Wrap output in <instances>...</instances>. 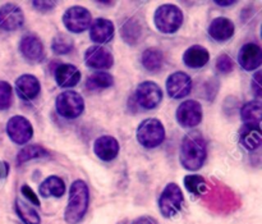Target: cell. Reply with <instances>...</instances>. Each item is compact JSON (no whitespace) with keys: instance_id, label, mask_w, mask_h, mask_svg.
<instances>
[{"instance_id":"34","label":"cell","mask_w":262,"mask_h":224,"mask_svg":"<svg viewBox=\"0 0 262 224\" xmlns=\"http://www.w3.org/2000/svg\"><path fill=\"white\" fill-rule=\"evenodd\" d=\"M20 191H22L23 196L27 199V202L35 205V207H40V200H38L37 195H36V192L33 191L28 185H23V186L20 187Z\"/></svg>"},{"instance_id":"25","label":"cell","mask_w":262,"mask_h":224,"mask_svg":"<svg viewBox=\"0 0 262 224\" xmlns=\"http://www.w3.org/2000/svg\"><path fill=\"white\" fill-rule=\"evenodd\" d=\"M261 114H262V104L260 100H253L248 101L243 105L241 109V117L247 125H258L261 123Z\"/></svg>"},{"instance_id":"20","label":"cell","mask_w":262,"mask_h":224,"mask_svg":"<svg viewBox=\"0 0 262 224\" xmlns=\"http://www.w3.org/2000/svg\"><path fill=\"white\" fill-rule=\"evenodd\" d=\"M55 81L63 89H71L78 85L79 79H81V72L73 64L64 63L60 64L55 68Z\"/></svg>"},{"instance_id":"37","label":"cell","mask_w":262,"mask_h":224,"mask_svg":"<svg viewBox=\"0 0 262 224\" xmlns=\"http://www.w3.org/2000/svg\"><path fill=\"white\" fill-rule=\"evenodd\" d=\"M132 224H156V220L150 217H140L136 220H133Z\"/></svg>"},{"instance_id":"38","label":"cell","mask_w":262,"mask_h":224,"mask_svg":"<svg viewBox=\"0 0 262 224\" xmlns=\"http://www.w3.org/2000/svg\"><path fill=\"white\" fill-rule=\"evenodd\" d=\"M9 173V164L5 161H0V179L5 178Z\"/></svg>"},{"instance_id":"22","label":"cell","mask_w":262,"mask_h":224,"mask_svg":"<svg viewBox=\"0 0 262 224\" xmlns=\"http://www.w3.org/2000/svg\"><path fill=\"white\" fill-rule=\"evenodd\" d=\"M209 50L201 45H192L183 54L184 64L189 68H202L209 63Z\"/></svg>"},{"instance_id":"35","label":"cell","mask_w":262,"mask_h":224,"mask_svg":"<svg viewBox=\"0 0 262 224\" xmlns=\"http://www.w3.org/2000/svg\"><path fill=\"white\" fill-rule=\"evenodd\" d=\"M251 86H252V90L253 92H255L256 96L260 99L262 96V86H261V72L257 71L255 73V76H253V79H252V84H251Z\"/></svg>"},{"instance_id":"13","label":"cell","mask_w":262,"mask_h":224,"mask_svg":"<svg viewBox=\"0 0 262 224\" xmlns=\"http://www.w3.org/2000/svg\"><path fill=\"white\" fill-rule=\"evenodd\" d=\"M25 23V14L18 5L8 3L0 7V28L4 31L19 30Z\"/></svg>"},{"instance_id":"8","label":"cell","mask_w":262,"mask_h":224,"mask_svg":"<svg viewBox=\"0 0 262 224\" xmlns=\"http://www.w3.org/2000/svg\"><path fill=\"white\" fill-rule=\"evenodd\" d=\"M7 133L14 144L25 145L32 138L33 127L30 120L23 115H14L8 120Z\"/></svg>"},{"instance_id":"2","label":"cell","mask_w":262,"mask_h":224,"mask_svg":"<svg viewBox=\"0 0 262 224\" xmlns=\"http://www.w3.org/2000/svg\"><path fill=\"white\" fill-rule=\"evenodd\" d=\"M90 190L81 179H77L69 189V199L67 204L64 219L69 224H77L83 219L89 209Z\"/></svg>"},{"instance_id":"6","label":"cell","mask_w":262,"mask_h":224,"mask_svg":"<svg viewBox=\"0 0 262 224\" xmlns=\"http://www.w3.org/2000/svg\"><path fill=\"white\" fill-rule=\"evenodd\" d=\"M183 201L184 196L181 187L177 184H169L159 199V209L164 217L171 218L181 212Z\"/></svg>"},{"instance_id":"28","label":"cell","mask_w":262,"mask_h":224,"mask_svg":"<svg viewBox=\"0 0 262 224\" xmlns=\"http://www.w3.org/2000/svg\"><path fill=\"white\" fill-rule=\"evenodd\" d=\"M114 85V77L107 72H96L87 79V87L90 90H102Z\"/></svg>"},{"instance_id":"27","label":"cell","mask_w":262,"mask_h":224,"mask_svg":"<svg viewBox=\"0 0 262 224\" xmlns=\"http://www.w3.org/2000/svg\"><path fill=\"white\" fill-rule=\"evenodd\" d=\"M48 155L49 151L41 145H27L18 153L17 163L20 166V164H25L33 159H41Z\"/></svg>"},{"instance_id":"26","label":"cell","mask_w":262,"mask_h":224,"mask_svg":"<svg viewBox=\"0 0 262 224\" xmlns=\"http://www.w3.org/2000/svg\"><path fill=\"white\" fill-rule=\"evenodd\" d=\"M141 62H142V66L147 71H159L164 64V54L156 48L146 49L142 53V56H141Z\"/></svg>"},{"instance_id":"7","label":"cell","mask_w":262,"mask_h":224,"mask_svg":"<svg viewBox=\"0 0 262 224\" xmlns=\"http://www.w3.org/2000/svg\"><path fill=\"white\" fill-rule=\"evenodd\" d=\"M63 23L67 30L71 32L81 33L91 25V13L84 7L74 5L64 12Z\"/></svg>"},{"instance_id":"32","label":"cell","mask_w":262,"mask_h":224,"mask_svg":"<svg viewBox=\"0 0 262 224\" xmlns=\"http://www.w3.org/2000/svg\"><path fill=\"white\" fill-rule=\"evenodd\" d=\"M13 103V89L8 82L0 81V110H5Z\"/></svg>"},{"instance_id":"17","label":"cell","mask_w":262,"mask_h":224,"mask_svg":"<svg viewBox=\"0 0 262 224\" xmlns=\"http://www.w3.org/2000/svg\"><path fill=\"white\" fill-rule=\"evenodd\" d=\"M119 142L113 136H101L94 144L95 154L104 161L114 160L119 154Z\"/></svg>"},{"instance_id":"5","label":"cell","mask_w":262,"mask_h":224,"mask_svg":"<svg viewBox=\"0 0 262 224\" xmlns=\"http://www.w3.org/2000/svg\"><path fill=\"white\" fill-rule=\"evenodd\" d=\"M55 109L58 114L66 119H76L83 113L84 100L78 92L67 90L56 97Z\"/></svg>"},{"instance_id":"15","label":"cell","mask_w":262,"mask_h":224,"mask_svg":"<svg viewBox=\"0 0 262 224\" xmlns=\"http://www.w3.org/2000/svg\"><path fill=\"white\" fill-rule=\"evenodd\" d=\"M238 63L245 71H256L262 64V49L255 43L246 44L238 53Z\"/></svg>"},{"instance_id":"21","label":"cell","mask_w":262,"mask_h":224,"mask_svg":"<svg viewBox=\"0 0 262 224\" xmlns=\"http://www.w3.org/2000/svg\"><path fill=\"white\" fill-rule=\"evenodd\" d=\"M239 142L248 151H253L260 148L262 142L260 126L245 123V126L239 131Z\"/></svg>"},{"instance_id":"12","label":"cell","mask_w":262,"mask_h":224,"mask_svg":"<svg viewBox=\"0 0 262 224\" xmlns=\"http://www.w3.org/2000/svg\"><path fill=\"white\" fill-rule=\"evenodd\" d=\"M84 63L94 69H109L114 64V56L106 48L100 45L90 46L84 53Z\"/></svg>"},{"instance_id":"1","label":"cell","mask_w":262,"mask_h":224,"mask_svg":"<svg viewBox=\"0 0 262 224\" xmlns=\"http://www.w3.org/2000/svg\"><path fill=\"white\" fill-rule=\"evenodd\" d=\"M207 158V145L199 131H191L183 137L181 144L179 160L187 171H199Z\"/></svg>"},{"instance_id":"33","label":"cell","mask_w":262,"mask_h":224,"mask_svg":"<svg viewBox=\"0 0 262 224\" xmlns=\"http://www.w3.org/2000/svg\"><path fill=\"white\" fill-rule=\"evenodd\" d=\"M234 68V63H233L232 58L227 54H222V55L217 58L216 60V69L220 72V73H230Z\"/></svg>"},{"instance_id":"16","label":"cell","mask_w":262,"mask_h":224,"mask_svg":"<svg viewBox=\"0 0 262 224\" xmlns=\"http://www.w3.org/2000/svg\"><path fill=\"white\" fill-rule=\"evenodd\" d=\"M41 84L33 74H22L15 79V91L25 101H32L38 96Z\"/></svg>"},{"instance_id":"10","label":"cell","mask_w":262,"mask_h":224,"mask_svg":"<svg viewBox=\"0 0 262 224\" xmlns=\"http://www.w3.org/2000/svg\"><path fill=\"white\" fill-rule=\"evenodd\" d=\"M177 120L184 128H193L202 120V107L196 100H186L177 109Z\"/></svg>"},{"instance_id":"11","label":"cell","mask_w":262,"mask_h":224,"mask_svg":"<svg viewBox=\"0 0 262 224\" xmlns=\"http://www.w3.org/2000/svg\"><path fill=\"white\" fill-rule=\"evenodd\" d=\"M19 51L23 58L31 63H40L45 59V48L42 41L33 33L23 36L19 43Z\"/></svg>"},{"instance_id":"19","label":"cell","mask_w":262,"mask_h":224,"mask_svg":"<svg viewBox=\"0 0 262 224\" xmlns=\"http://www.w3.org/2000/svg\"><path fill=\"white\" fill-rule=\"evenodd\" d=\"M209 35L217 43H225L234 35V23L225 17H217L209 26Z\"/></svg>"},{"instance_id":"30","label":"cell","mask_w":262,"mask_h":224,"mask_svg":"<svg viewBox=\"0 0 262 224\" xmlns=\"http://www.w3.org/2000/svg\"><path fill=\"white\" fill-rule=\"evenodd\" d=\"M184 186L188 190L189 194L196 195V196H201L207 190L206 181L200 174H188L184 177Z\"/></svg>"},{"instance_id":"4","label":"cell","mask_w":262,"mask_h":224,"mask_svg":"<svg viewBox=\"0 0 262 224\" xmlns=\"http://www.w3.org/2000/svg\"><path fill=\"white\" fill-rule=\"evenodd\" d=\"M136 136H137V141L143 148H158L165 140V128L159 119L148 118L138 126Z\"/></svg>"},{"instance_id":"36","label":"cell","mask_w":262,"mask_h":224,"mask_svg":"<svg viewBox=\"0 0 262 224\" xmlns=\"http://www.w3.org/2000/svg\"><path fill=\"white\" fill-rule=\"evenodd\" d=\"M56 4H58L56 2H32L35 9L40 10V12H50L56 7Z\"/></svg>"},{"instance_id":"39","label":"cell","mask_w":262,"mask_h":224,"mask_svg":"<svg viewBox=\"0 0 262 224\" xmlns=\"http://www.w3.org/2000/svg\"><path fill=\"white\" fill-rule=\"evenodd\" d=\"M216 3L217 5H220V7H232V5H234L235 3V0H232V2H215Z\"/></svg>"},{"instance_id":"3","label":"cell","mask_w":262,"mask_h":224,"mask_svg":"<svg viewBox=\"0 0 262 224\" xmlns=\"http://www.w3.org/2000/svg\"><path fill=\"white\" fill-rule=\"evenodd\" d=\"M154 21L160 32L174 33L183 25V12L174 4H164L156 9Z\"/></svg>"},{"instance_id":"23","label":"cell","mask_w":262,"mask_h":224,"mask_svg":"<svg viewBox=\"0 0 262 224\" xmlns=\"http://www.w3.org/2000/svg\"><path fill=\"white\" fill-rule=\"evenodd\" d=\"M66 184L58 176H50L43 179L42 184L38 187V194L42 197H61L66 194Z\"/></svg>"},{"instance_id":"9","label":"cell","mask_w":262,"mask_h":224,"mask_svg":"<svg viewBox=\"0 0 262 224\" xmlns=\"http://www.w3.org/2000/svg\"><path fill=\"white\" fill-rule=\"evenodd\" d=\"M136 100L143 109H155L163 100V91L155 82L145 81L136 90Z\"/></svg>"},{"instance_id":"31","label":"cell","mask_w":262,"mask_h":224,"mask_svg":"<svg viewBox=\"0 0 262 224\" xmlns=\"http://www.w3.org/2000/svg\"><path fill=\"white\" fill-rule=\"evenodd\" d=\"M120 32H122V37L125 43L129 44V45H135L141 37V26L133 19L127 21L122 26V31Z\"/></svg>"},{"instance_id":"24","label":"cell","mask_w":262,"mask_h":224,"mask_svg":"<svg viewBox=\"0 0 262 224\" xmlns=\"http://www.w3.org/2000/svg\"><path fill=\"white\" fill-rule=\"evenodd\" d=\"M15 212L17 215L20 218L25 224H40L41 218L38 215L37 210L30 204V202L25 201L22 199L15 200Z\"/></svg>"},{"instance_id":"18","label":"cell","mask_w":262,"mask_h":224,"mask_svg":"<svg viewBox=\"0 0 262 224\" xmlns=\"http://www.w3.org/2000/svg\"><path fill=\"white\" fill-rule=\"evenodd\" d=\"M114 23L109 19H105V18H97L92 22L91 27H90V37L97 45L109 43L114 36Z\"/></svg>"},{"instance_id":"29","label":"cell","mask_w":262,"mask_h":224,"mask_svg":"<svg viewBox=\"0 0 262 224\" xmlns=\"http://www.w3.org/2000/svg\"><path fill=\"white\" fill-rule=\"evenodd\" d=\"M74 48L73 38L69 37L66 33H58L55 37L51 41V49H53L54 54L58 55H66L69 54Z\"/></svg>"},{"instance_id":"14","label":"cell","mask_w":262,"mask_h":224,"mask_svg":"<svg viewBox=\"0 0 262 224\" xmlns=\"http://www.w3.org/2000/svg\"><path fill=\"white\" fill-rule=\"evenodd\" d=\"M192 90V79L184 72H176L166 79V91L171 99H183Z\"/></svg>"}]
</instances>
